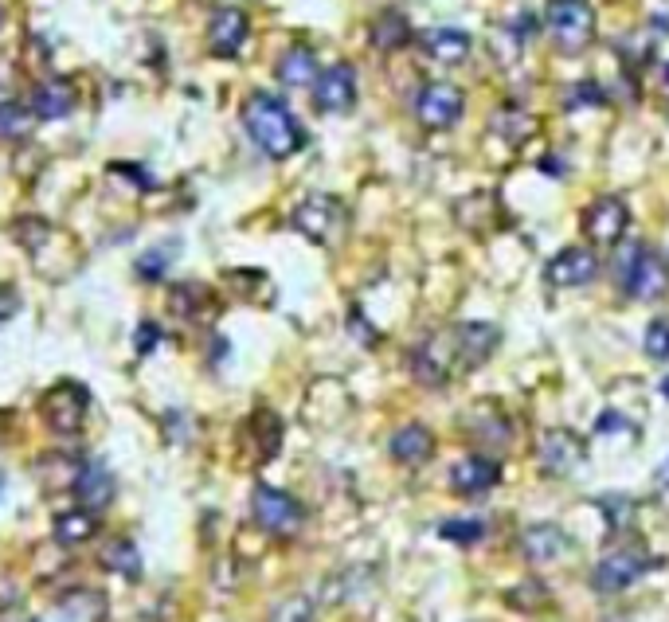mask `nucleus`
I'll return each instance as SVG.
<instances>
[{
  "label": "nucleus",
  "instance_id": "f257e3e1",
  "mask_svg": "<svg viewBox=\"0 0 669 622\" xmlns=\"http://www.w3.org/2000/svg\"><path fill=\"white\" fill-rule=\"evenodd\" d=\"M243 130H247V137L267 153L270 161H286V157H294L306 145L302 122L274 94H251V102L243 106Z\"/></svg>",
  "mask_w": 669,
  "mask_h": 622
},
{
  "label": "nucleus",
  "instance_id": "f03ea898",
  "mask_svg": "<svg viewBox=\"0 0 669 622\" xmlns=\"http://www.w3.org/2000/svg\"><path fill=\"white\" fill-rule=\"evenodd\" d=\"M615 282L626 290V298L658 302L669 290V267L654 247H646V243H626L623 251L615 255Z\"/></svg>",
  "mask_w": 669,
  "mask_h": 622
},
{
  "label": "nucleus",
  "instance_id": "7ed1b4c3",
  "mask_svg": "<svg viewBox=\"0 0 669 622\" xmlns=\"http://www.w3.org/2000/svg\"><path fill=\"white\" fill-rule=\"evenodd\" d=\"M544 28L552 44L568 55H576L595 36V8L591 0H548L544 4Z\"/></svg>",
  "mask_w": 669,
  "mask_h": 622
},
{
  "label": "nucleus",
  "instance_id": "20e7f679",
  "mask_svg": "<svg viewBox=\"0 0 669 622\" xmlns=\"http://www.w3.org/2000/svg\"><path fill=\"white\" fill-rule=\"evenodd\" d=\"M251 517L263 533L278 536V540H290V536L302 533L306 525V509L298 497H290L286 489L278 486H255L251 493Z\"/></svg>",
  "mask_w": 669,
  "mask_h": 622
},
{
  "label": "nucleus",
  "instance_id": "39448f33",
  "mask_svg": "<svg viewBox=\"0 0 669 622\" xmlns=\"http://www.w3.org/2000/svg\"><path fill=\"white\" fill-rule=\"evenodd\" d=\"M454 372H462V360H458V341H454V329H443V333H431L415 353H411V376L427 388H439L446 384Z\"/></svg>",
  "mask_w": 669,
  "mask_h": 622
},
{
  "label": "nucleus",
  "instance_id": "423d86ee",
  "mask_svg": "<svg viewBox=\"0 0 669 622\" xmlns=\"http://www.w3.org/2000/svg\"><path fill=\"white\" fill-rule=\"evenodd\" d=\"M87 411H90L87 388L75 384V380L55 384L44 400H40V415H44V423L55 435H79L83 423H87Z\"/></svg>",
  "mask_w": 669,
  "mask_h": 622
},
{
  "label": "nucleus",
  "instance_id": "0eeeda50",
  "mask_svg": "<svg viewBox=\"0 0 669 622\" xmlns=\"http://www.w3.org/2000/svg\"><path fill=\"white\" fill-rule=\"evenodd\" d=\"M650 568V556H646V548L642 544H623V548H611L599 564H595V572H591V587L599 591V595H619L626 591L630 583H638V576Z\"/></svg>",
  "mask_w": 669,
  "mask_h": 622
},
{
  "label": "nucleus",
  "instance_id": "6e6552de",
  "mask_svg": "<svg viewBox=\"0 0 669 622\" xmlns=\"http://www.w3.org/2000/svg\"><path fill=\"white\" fill-rule=\"evenodd\" d=\"M466 114V94L454 83H427L415 94V118L427 130H450Z\"/></svg>",
  "mask_w": 669,
  "mask_h": 622
},
{
  "label": "nucleus",
  "instance_id": "1a4fd4ad",
  "mask_svg": "<svg viewBox=\"0 0 669 622\" xmlns=\"http://www.w3.org/2000/svg\"><path fill=\"white\" fill-rule=\"evenodd\" d=\"M290 223H294V231H302L313 243H333V239L341 235V227H345V208H341L333 196L313 192V196H306V200L294 208Z\"/></svg>",
  "mask_w": 669,
  "mask_h": 622
},
{
  "label": "nucleus",
  "instance_id": "9d476101",
  "mask_svg": "<svg viewBox=\"0 0 669 622\" xmlns=\"http://www.w3.org/2000/svg\"><path fill=\"white\" fill-rule=\"evenodd\" d=\"M595 274H599V255L591 247H564L548 259L544 282L556 286V290H576V286L595 282Z\"/></svg>",
  "mask_w": 669,
  "mask_h": 622
},
{
  "label": "nucleus",
  "instance_id": "9b49d317",
  "mask_svg": "<svg viewBox=\"0 0 669 622\" xmlns=\"http://www.w3.org/2000/svg\"><path fill=\"white\" fill-rule=\"evenodd\" d=\"M630 227V208H626L623 196H599L587 212H583V235L591 243H603V247H615Z\"/></svg>",
  "mask_w": 669,
  "mask_h": 622
},
{
  "label": "nucleus",
  "instance_id": "f8f14e48",
  "mask_svg": "<svg viewBox=\"0 0 669 622\" xmlns=\"http://www.w3.org/2000/svg\"><path fill=\"white\" fill-rule=\"evenodd\" d=\"M313 98H317V110L325 114H349L357 106V71L349 63L325 67L313 83Z\"/></svg>",
  "mask_w": 669,
  "mask_h": 622
},
{
  "label": "nucleus",
  "instance_id": "ddd939ff",
  "mask_svg": "<svg viewBox=\"0 0 669 622\" xmlns=\"http://www.w3.org/2000/svg\"><path fill=\"white\" fill-rule=\"evenodd\" d=\"M247 32H251L247 12L223 4V8L212 12V20H208V51L220 55V59H235V55L243 51V44H247Z\"/></svg>",
  "mask_w": 669,
  "mask_h": 622
},
{
  "label": "nucleus",
  "instance_id": "4468645a",
  "mask_svg": "<svg viewBox=\"0 0 669 622\" xmlns=\"http://www.w3.org/2000/svg\"><path fill=\"white\" fill-rule=\"evenodd\" d=\"M114 474H110V466L102 462V458H87V462H79V470H75V482H71V493L79 497V505L83 509H106L110 501H114Z\"/></svg>",
  "mask_w": 669,
  "mask_h": 622
},
{
  "label": "nucleus",
  "instance_id": "2eb2a0df",
  "mask_svg": "<svg viewBox=\"0 0 669 622\" xmlns=\"http://www.w3.org/2000/svg\"><path fill=\"white\" fill-rule=\"evenodd\" d=\"M450 489L462 493V497H478V493H490L497 482H501V466L493 462L490 454H466L450 466Z\"/></svg>",
  "mask_w": 669,
  "mask_h": 622
},
{
  "label": "nucleus",
  "instance_id": "dca6fc26",
  "mask_svg": "<svg viewBox=\"0 0 669 622\" xmlns=\"http://www.w3.org/2000/svg\"><path fill=\"white\" fill-rule=\"evenodd\" d=\"M454 341H458L462 372H470V368L486 364L493 349L501 345V329L490 325V321H462V325H454Z\"/></svg>",
  "mask_w": 669,
  "mask_h": 622
},
{
  "label": "nucleus",
  "instance_id": "f3484780",
  "mask_svg": "<svg viewBox=\"0 0 669 622\" xmlns=\"http://www.w3.org/2000/svg\"><path fill=\"white\" fill-rule=\"evenodd\" d=\"M110 603L98 587H71L55 607H51V622H106Z\"/></svg>",
  "mask_w": 669,
  "mask_h": 622
},
{
  "label": "nucleus",
  "instance_id": "a211bd4d",
  "mask_svg": "<svg viewBox=\"0 0 669 622\" xmlns=\"http://www.w3.org/2000/svg\"><path fill=\"white\" fill-rule=\"evenodd\" d=\"M580 462H583V443L572 431L556 427V431H548V435L540 439V470H544V474L560 478V474H572Z\"/></svg>",
  "mask_w": 669,
  "mask_h": 622
},
{
  "label": "nucleus",
  "instance_id": "6ab92c4d",
  "mask_svg": "<svg viewBox=\"0 0 669 622\" xmlns=\"http://www.w3.org/2000/svg\"><path fill=\"white\" fill-rule=\"evenodd\" d=\"M28 106H32V114H36L40 122H59V118H67V114L75 110V87H71V79H59V75H55V79L36 83Z\"/></svg>",
  "mask_w": 669,
  "mask_h": 622
},
{
  "label": "nucleus",
  "instance_id": "aec40b11",
  "mask_svg": "<svg viewBox=\"0 0 669 622\" xmlns=\"http://www.w3.org/2000/svg\"><path fill=\"white\" fill-rule=\"evenodd\" d=\"M521 552H525L529 564H556L568 552V536H564L560 525L540 521V525H529L521 533Z\"/></svg>",
  "mask_w": 669,
  "mask_h": 622
},
{
  "label": "nucleus",
  "instance_id": "412c9836",
  "mask_svg": "<svg viewBox=\"0 0 669 622\" xmlns=\"http://www.w3.org/2000/svg\"><path fill=\"white\" fill-rule=\"evenodd\" d=\"M274 75H278V83H282V87H290V90L313 87V83H317V75H321L313 47H306V44L286 47V51L278 55V63H274Z\"/></svg>",
  "mask_w": 669,
  "mask_h": 622
},
{
  "label": "nucleus",
  "instance_id": "4be33fe9",
  "mask_svg": "<svg viewBox=\"0 0 669 622\" xmlns=\"http://www.w3.org/2000/svg\"><path fill=\"white\" fill-rule=\"evenodd\" d=\"M419 44L423 51L435 59V63H443V67H454V63H462L466 55H470V32H462V28H427L423 36H419Z\"/></svg>",
  "mask_w": 669,
  "mask_h": 622
},
{
  "label": "nucleus",
  "instance_id": "5701e85b",
  "mask_svg": "<svg viewBox=\"0 0 669 622\" xmlns=\"http://www.w3.org/2000/svg\"><path fill=\"white\" fill-rule=\"evenodd\" d=\"M368 40H372L376 51H400L411 40V24H407V16H403L400 8H384V12L372 16Z\"/></svg>",
  "mask_w": 669,
  "mask_h": 622
},
{
  "label": "nucleus",
  "instance_id": "b1692460",
  "mask_svg": "<svg viewBox=\"0 0 669 622\" xmlns=\"http://www.w3.org/2000/svg\"><path fill=\"white\" fill-rule=\"evenodd\" d=\"M435 454V435L423 427V423H407L392 435V458L403 462V466H415V462H427Z\"/></svg>",
  "mask_w": 669,
  "mask_h": 622
},
{
  "label": "nucleus",
  "instance_id": "393cba45",
  "mask_svg": "<svg viewBox=\"0 0 669 622\" xmlns=\"http://www.w3.org/2000/svg\"><path fill=\"white\" fill-rule=\"evenodd\" d=\"M51 533L59 544H67V548H79V544H87L90 536H98V513L94 509H67V513H59L55 517V525H51Z\"/></svg>",
  "mask_w": 669,
  "mask_h": 622
},
{
  "label": "nucleus",
  "instance_id": "a878e982",
  "mask_svg": "<svg viewBox=\"0 0 669 622\" xmlns=\"http://www.w3.org/2000/svg\"><path fill=\"white\" fill-rule=\"evenodd\" d=\"M98 564H102L106 572L122 576V579L141 576V552H137L134 540H110V544L98 552Z\"/></svg>",
  "mask_w": 669,
  "mask_h": 622
},
{
  "label": "nucleus",
  "instance_id": "bb28decb",
  "mask_svg": "<svg viewBox=\"0 0 669 622\" xmlns=\"http://www.w3.org/2000/svg\"><path fill=\"white\" fill-rule=\"evenodd\" d=\"M36 114H32V106L28 102H16V98H8V102H0V141H24V137L36 130Z\"/></svg>",
  "mask_w": 669,
  "mask_h": 622
},
{
  "label": "nucleus",
  "instance_id": "cd10ccee",
  "mask_svg": "<svg viewBox=\"0 0 669 622\" xmlns=\"http://www.w3.org/2000/svg\"><path fill=\"white\" fill-rule=\"evenodd\" d=\"M251 439H255V450H259V462H270L282 446V419L274 411H259L251 419Z\"/></svg>",
  "mask_w": 669,
  "mask_h": 622
},
{
  "label": "nucleus",
  "instance_id": "c85d7f7f",
  "mask_svg": "<svg viewBox=\"0 0 669 622\" xmlns=\"http://www.w3.org/2000/svg\"><path fill=\"white\" fill-rule=\"evenodd\" d=\"M533 126H536L533 114H529V110H521V106H505V110L493 118V134L501 137V141H509V145L529 141Z\"/></svg>",
  "mask_w": 669,
  "mask_h": 622
},
{
  "label": "nucleus",
  "instance_id": "c756f323",
  "mask_svg": "<svg viewBox=\"0 0 669 622\" xmlns=\"http://www.w3.org/2000/svg\"><path fill=\"white\" fill-rule=\"evenodd\" d=\"M439 536L450 544H478L486 536V521L482 517H450L439 525Z\"/></svg>",
  "mask_w": 669,
  "mask_h": 622
},
{
  "label": "nucleus",
  "instance_id": "7c9ffc66",
  "mask_svg": "<svg viewBox=\"0 0 669 622\" xmlns=\"http://www.w3.org/2000/svg\"><path fill=\"white\" fill-rule=\"evenodd\" d=\"M173 255H177V243H161V247L145 251V255L137 259V278H145V282L165 278V270L173 267Z\"/></svg>",
  "mask_w": 669,
  "mask_h": 622
},
{
  "label": "nucleus",
  "instance_id": "2f4dec72",
  "mask_svg": "<svg viewBox=\"0 0 669 622\" xmlns=\"http://www.w3.org/2000/svg\"><path fill=\"white\" fill-rule=\"evenodd\" d=\"M204 302H208V290H204V286H196V282H188V286H173V294H169V310L184 313V317H196Z\"/></svg>",
  "mask_w": 669,
  "mask_h": 622
},
{
  "label": "nucleus",
  "instance_id": "473e14b6",
  "mask_svg": "<svg viewBox=\"0 0 669 622\" xmlns=\"http://www.w3.org/2000/svg\"><path fill=\"white\" fill-rule=\"evenodd\" d=\"M642 345H646V356H650V360H669V317H658V321L646 325Z\"/></svg>",
  "mask_w": 669,
  "mask_h": 622
},
{
  "label": "nucleus",
  "instance_id": "72a5a7b5",
  "mask_svg": "<svg viewBox=\"0 0 669 622\" xmlns=\"http://www.w3.org/2000/svg\"><path fill=\"white\" fill-rule=\"evenodd\" d=\"M270 622H317V615H313V603L306 595H294V599H286V603L274 607Z\"/></svg>",
  "mask_w": 669,
  "mask_h": 622
},
{
  "label": "nucleus",
  "instance_id": "f704fd0d",
  "mask_svg": "<svg viewBox=\"0 0 669 622\" xmlns=\"http://www.w3.org/2000/svg\"><path fill=\"white\" fill-rule=\"evenodd\" d=\"M509 603H513V607H521V611H536V607H544V603H548V587H544V583H536V579H525L517 591H509Z\"/></svg>",
  "mask_w": 669,
  "mask_h": 622
},
{
  "label": "nucleus",
  "instance_id": "c9c22d12",
  "mask_svg": "<svg viewBox=\"0 0 669 622\" xmlns=\"http://www.w3.org/2000/svg\"><path fill=\"white\" fill-rule=\"evenodd\" d=\"M607 102V94L599 83H576V87L564 94V106L568 110H587V106H603Z\"/></svg>",
  "mask_w": 669,
  "mask_h": 622
},
{
  "label": "nucleus",
  "instance_id": "e433bc0d",
  "mask_svg": "<svg viewBox=\"0 0 669 622\" xmlns=\"http://www.w3.org/2000/svg\"><path fill=\"white\" fill-rule=\"evenodd\" d=\"M157 345H161V329L153 321H141L137 325V356H149Z\"/></svg>",
  "mask_w": 669,
  "mask_h": 622
},
{
  "label": "nucleus",
  "instance_id": "4c0bfd02",
  "mask_svg": "<svg viewBox=\"0 0 669 622\" xmlns=\"http://www.w3.org/2000/svg\"><path fill=\"white\" fill-rule=\"evenodd\" d=\"M20 310V294L12 286H0V325H8Z\"/></svg>",
  "mask_w": 669,
  "mask_h": 622
},
{
  "label": "nucleus",
  "instance_id": "58836bf2",
  "mask_svg": "<svg viewBox=\"0 0 669 622\" xmlns=\"http://www.w3.org/2000/svg\"><path fill=\"white\" fill-rule=\"evenodd\" d=\"M595 431H599V435H615V431H626V419L619 415V411H603V415H599V423H595Z\"/></svg>",
  "mask_w": 669,
  "mask_h": 622
},
{
  "label": "nucleus",
  "instance_id": "ea45409f",
  "mask_svg": "<svg viewBox=\"0 0 669 622\" xmlns=\"http://www.w3.org/2000/svg\"><path fill=\"white\" fill-rule=\"evenodd\" d=\"M540 173H552V177H564V169H560V157H540Z\"/></svg>",
  "mask_w": 669,
  "mask_h": 622
},
{
  "label": "nucleus",
  "instance_id": "a19ab883",
  "mask_svg": "<svg viewBox=\"0 0 669 622\" xmlns=\"http://www.w3.org/2000/svg\"><path fill=\"white\" fill-rule=\"evenodd\" d=\"M654 486H658V489H669V458L662 462V466H658V470H654Z\"/></svg>",
  "mask_w": 669,
  "mask_h": 622
},
{
  "label": "nucleus",
  "instance_id": "79ce46f5",
  "mask_svg": "<svg viewBox=\"0 0 669 622\" xmlns=\"http://www.w3.org/2000/svg\"><path fill=\"white\" fill-rule=\"evenodd\" d=\"M0 622H32V619H28V615H16V611H12V615H0Z\"/></svg>",
  "mask_w": 669,
  "mask_h": 622
},
{
  "label": "nucleus",
  "instance_id": "37998d69",
  "mask_svg": "<svg viewBox=\"0 0 669 622\" xmlns=\"http://www.w3.org/2000/svg\"><path fill=\"white\" fill-rule=\"evenodd\" d=\"M662 396H666V400H669V376H666V380H662Z\"/></svg>",
  "mask_w": 669,
  "mask_h": 622
},
{
  "label": "nucleus",
  "instance_id": "c03bdc74",
  "mask_svg": "<svg viewBox=\"0 0 669 622\" xmlns=\"http://www.w3.org/2000/svg\"><path fill=\"white\" fill-rule=\"evenodd\" d=\"M666 79H669V71H666Z\"/></svg>",
  "mask_w": 669,
  "mask_h": 622
}]
</instances>
